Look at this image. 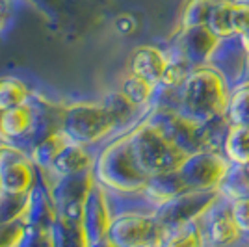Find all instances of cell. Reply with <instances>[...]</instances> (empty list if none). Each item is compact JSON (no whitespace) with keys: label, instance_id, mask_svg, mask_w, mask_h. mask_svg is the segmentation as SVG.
Segmentation results:
<instances>
[{"label":"cell","instance_id":"1","mask_svg":"<svg viewBox=\"0 0 249 247\" xmlns=\"http://www.w3.org/2000/svg\"><path fill=\"white\" fill-rule=\"evenodd\" d=\"M138 112L121 91L110 95L103 103H74L60 110V128L69 141L89 147L110 136L119 124L132 119Z\"/></svg>","mask_w":249,"mask_h":247},{"label":"cell","instance_id":"2","mask_svg":"<svg viewBox=\"0 0 249 247\" xmlns=\"http://www.w3.org/2000/svg\"><path fill=\"white\" fill-rule=\"evenodd\" d=\"M231 93L229 82L214 67H199L190 72L184 84L177 89L175 110L190 121L205 126L225 115Z\"/></svg>","mask_w":249,"mask_h":247},{"label":"cell","instance_id":"3","mask_svg":"<svg viewBox=\"0 0 249 247\" xmlns=\"http://www.w3.org/2000/svg\"><path fill=\"white\" fill-rule=\"evenodd\" d=\"M128 143L136 158V164L149 178L167 173H177L182 162L186 160L177 145L169 141L162 130H158L149 119H143L126 132Z\"/></svg>","mask_w":249,"mask_h":247},{"label":"cell","instance_id":"4","mask_svg":"<svg viewBox=\"0 0 249 247\" xmlns=\"http://www.w3.org/2000/svg\"><path fill=\"white\" fill-rule=\"evenodd\" d=\"M95 178L106 192L126 195L143 194L151 180L136 164L126 134L119 136L101 153L95 164Z\"/></svg>","mask_w":249,"mask_h":247},{"label":"cell","instance_id":"5","mask_svg":"<svg viewBox=\"0 0 249 247\" xmlns=\"http://www.w3.org/2000/svg\"><path fill=\"white\" fill-rule=\"evenodd\" d=\"M232 169L221 151L201 149L186 156L177 175L186 192H218Z\"/></svg>","mask_w":249,"mask_h":247},{"label":"cell","instance_id":"6","mask_svg":"<svg viewBox=\"0 0 249 247\" xmlns=\"http://www.w3.org/2000/svg\"><path fill=\"white\" fill-rule=\"evenodd\" d=\"M114 216L110 210L108 192L99 182L91 186L84 197L80 212L76 216V238L78 247H95L106 242Z\"/></svg>","mask_w":249,"mask_h":247},{"label":"cell","instance_id":"7","mask_svg":"<svg viewBox=\"0 0 249 247\" xmlns=\"http://www.w3.org/2000/svg\"><path fill=\"white\" fill-rule=\"evenodd\" d=\"M167 230L155 214L124 212L114 217L106 242L112 247H162Z\"/></svg>","mask_w":249,"mask_h":247},{"label":"cell","instance_id":"8","mask_svg":"<svg viewBox=\"0 0 249 247\" xmlns=\"http://www.w3.org/2000/svg\"><path fill=\"white\" fill-rule=\"evenodd\" d=\"M221 192H184L167 205L156 208L155 217L167 230V234L188 223L201 221L221 201Z\"/></svg>","mask_w":249,"mask_h":247},{"label":"cell","instance_id":"9","mask_svg":"<svg viewBox=\"0 0 249 247\" xmlns=\"http://www.w3.org/2000/svg\"><path fill=\"white\" fill-rule=\"evenodd\" d=\"M37 186V167L13 145L0 147V194L28 197Z\"/></svg>","mask_w":249,"mask_h":247},{"label":"cell","instance_id":"10","mask_svg":"<svg viewBox=\"0 0 249 247\" xmlns=\"http://www.w3.org/2000/svg\"><path fill=\"white\" fill-rule=\"evenodd\" d=\"M219 47L221 41L207 26L180 28L175 37V56L184 60L192 69L210 65Z\"/></svg>","mask_w":249,"mask_h":247},{"label":"cell","instance_id":"11","mask_svg":"<svg viewBox=\"0 0 249 247\" xmlns=\"http://www.w3.org/2000/svg\"><path fill=\"white\" fill-rule=\"evenodd\" d=\"M207 28L219 41H229L249 28L248 2H214Z\"/></svg>","mask_w":249,"mask_h":247},{"label":"cell","instance_id":"12","mask_svg":"<svg viewBox=\"0 0 249 247\" xmlns=\"http://www.w3.org/2000/svg\"><path fill=\"white\" fill-rule=\"evenodd\" d=\"M219 203L201 219V223H203L205 240H207L210 246L229 247L238 242L240 238H242V232H240V229L236 227L234 219H232L231 203L227 201L225 206H219Z\"/></svg>","mask_w":249,"mask_h":247},{"label":"cell","instance_id":"13","mask_svg":"<svg viewBox=\"0 0 249 247\" xmlns=\"http://www.w3.org/2000/svg\"><path fill=\"white\" fill-rule=\"evenodd\" d=\"M171 63V58L164 51H160L158 47L147 45L142 47L132 54L130 60V76L142 78L155 86L156 89L160 88V84L164 80L167 72V67Z\"/></svg>","mask_w":249,"mask_h":247},{"label":"cell","instance_id":"14","mask_svg":"<svg viewBox=\"0 0 249 247\" xmlns=\"http://www.w3.org/2000/svg\"><path fill=\"white\" fill-rule=\"evenodd\" d=\"M37 121V112L34 104H22L19 108H13L8 112L0 113V136L8 141L21 140L34 130Z\"/></svg>","mask_w":249,"mask_h":247},{"label":"cell","instance_id":"15","mask_svg":"<svg viewBox=\"0 0 249 247\" xmlns=\"http://www.w3.org/2000/svg\"><path fill=\"white\" fill-rule=\"evenodd\" d=\"M184 192H186V188L182 184V180L178 178V175L177 173H167V175L153 176L142 195H145L147 201L151 205H155V208H160V206L167 205L169 201H173L175 197H178Z\"/></svg>","mask_w":249,"mask_h":247},{"label":"cell","instance_id":"16","mask_svg":"<svg viewBox=\"0 0 249 247\" xmlns=\"http://www.w3.org/2000/svg\"><path fill=\"white\" fill-rule=\"evenodd\" d=\"M71 145L69 138L63 134L62 130H54L52 134L45 136L39 143L34 147L32 151V162L36 167H41L47 171H52L54 164L58 162V158L63 155V151Z\"/></svg>","mask_w":249,"mask_h":247},{"label":"cell","instance_id":"17","mask_svg":"<svg viewBox=\"0 0 249 247\" xmlns=\"http://www.w3.org/2000/svg\"><path fill=\"white\" fill-rule=\"evenodd\" d=\"M221 153L225 155L229 162L236 167H248L249 165V128L231 126Z\"/></svg>","mask_w":249,"mask_h":247},{"label":"cell","instance_id":"18","mask_svg":"<svg viewBox=\"0 0 249 247\" xmlns=\"http://www.w3.org/2000/svg\"><path fill=\"white\" fill-rule=\"evenodd\" d=\"M28 103H30V89L22 80L15 76L0 78V113Z\"/></svg>","mask_w":249,"mask_h":247},{"label":"cell","instance_id":"19","mask_svg":"<svg viewBox=\"0 0 249 247\" xmlns=\"http://www.w3.org/2000/svg\"><path fill=\"white\" fill-rule=\"evenodd\" d=\"M225 119L231 126L249 128V84H244L232 89Z\"/></svg>","mask_w":249,"mask_h":247},{"label":"cell","instance_id":"20","mask_svg":"<svg viewBox=\"0 0 249 247\" xmlns=\"http://www.w3.org/2000/svg\"><path fill=\"white\" fill-rule=\"evenodd\" d=\"M205 232H203V223H188L178 229H173L167 238L164 240L162 247H205Z\"/></svg>","mask_w":249,"mask_h":247},{"label":"cell","instance_id":"21","mask_svg":"<svg viewBox=\"0 0 249 247\" xmlns=\"http://www.w3.org/2000/svg\"><path fill=\"white\" fill-rule=\"evenodd\" d=\"M119 91L134 108L140 110V108H143V106L153 103V99H155L156 95V88L151 86L149 82H145V80H142V78L128 76Z\"/></svg>","mask_w":249,"mask_h":247},{"label":"cell","instance_id":"22","mask_svg":"<svg viewBox=\"0 0 249 247\" xmlns=\"http://www.w3.org/2000/svg\"><path fill=\"white\" fill-rule=\"evenodd\" d=\"M214 2H192L188 4L182 13L180 28H196V26H207L210 11Z\"/></svg>","mask_w":249,"mask_h":247},{"label":"cell","instance_id":"23","mask_svg":"<svg viewBox=\"0 0 249 247\" xmlns=\"http://www.w3.org/2000/svg\"><path fill=\"white\" fill-rule=\"evenodd\" d=\"M17 247H54L51 227H26V232Z\"/></svg>","mask_w":249,"mask_h":247},{"label":"cell","instance_id":"24","mask_svg":"<svg viewBox=\"0 0 249 247\" xmlns=\"http://www.w3.org/2000/svg\"><path fill=\"white\" fill-rule=\"evenodd\" d=\"M231 214L242 234L249 236V197H242L231 203Z\"/></svg>","mask_w":249,"mask_h":247},{"label":"cell","instance_id":"25","mask_svg":"<svg viewBox=\"0 0 249 247\" xmlns=\"http://www.w3.org/2000/svg\"><path fill=\"white\" fill-rule=\"evenodd\" d=\"M26 232V227L21 221L0 225V247H17V244L22 240Z\"/></svg>","mask_w":249,"mask_h":247},{"label":"cell","instance_id":"26","mask_svg":"<svg viewBox=\"0 0 249 247\" xmlns=\"http://www.w3.org/2000/svg\"><path fill=\"white\" fill-rule=\"evenodd\" d=\"M238 41H240V45H242V49H244V52L249 56V28L242 35H238Z\"/></svg>","mask_w":249,"mask_h":247},{"label":"cell","instance_id":"27","mask_svg":"<svg viewBox=\"0 0 249 247\" xmlns=\"http://www.w3.org/2000/svg\"><path fill=\"white\" fill-rule=\"evenodd\" d=\"M95 247H112L108 242H103V244H99V246H95Z\"/></svg>","mask_w":249,"mask_h":247},{"label":"cell","instance_id":"28","mask_svg":"<svg viewBox=\"0 0 249 247\" xmlns=\"http://www.w3.org/2000/svg\"><path fill=\"white\" fill-rule=\"evenodd\" d=\"M246 171H248V176H249V165H248V167H246Z\"/></svg>","mask_w":249,"mask_h":247},{"label":"cell","instance_id":"29","mask_svg":"<svg viewBox=\"0 0 249 247\" xmlns=\"http://www.w3.org/2000/svg\"><path fill=\"white\" fill-rule=\"evenodd\" d=\"M0 22H2V13H0Z\"/></svg>","mask_w":249,"mask_h":247}]
</instances>
